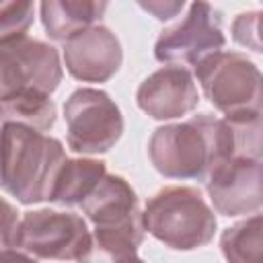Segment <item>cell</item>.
<instances>
[{
	"instance_id": "cell-1",
	"label": "cell",
	"mask_w": 263,
	"mask_h": 263,
	"mask_svg": "<svg viewBox=\"0 0 263 263\" xmlns=\"http://www.w3.org/2000/svg\"><path fill=\"white\" fill-rule=\"evenodd\" d=\"M148 156L154 168L168 179L205 181L212 166L228 158L226 121L199 113L181 123L160 125L150 136Z\"/></svg>"
},
{
	"instance_id": "cell-2",
	"label": "cell",
	"mask_w": 263,
	"mask_h": 263,
	"mask_svg": "<svg viewBox=\"0 0 263 263\" xmlns=\"http://www.w3.org/2000/svg\"><path fill=\"white\" fill-rule=\"evenodd\" d=\"M68 160L60 140L23 123L2 125V189L31 205L49 201L55 179Z\"/></svg>"
},
{
	"instance_id": "cell-3",
	"label": "cell",
	"mask_w": 263,
	"mask_h": 263,
	"mask_svg": "<svg viewBox=\"0 0 263 263\" xmlns=\"http://www.w3.org/2000/svg\"><path fill=\"white\" fill-rule=\"evenodd\" d=\"M82 212L95 226L90 259H138V249L146 234V220L136 191L121 175L107 173L82 201Z\"/></svg>"
},
{
	"instance_id": "cell-4",
	"label": "cell",
	"mask_w": 263,
	"mask_h": 263,
	"mask_svg": "<svg viewBox=\"0 0 263 263\" xmlns=\"http://www.w3.org/2000/svg\"><path fill=\"white\" fill-rule=\"evenodd\" d=\"M146 230L164 247L193 251L205 247L216 232V214L197 187L168 185L156 191L144 208Z\"/></svg>"
},
{
	"instance_id": "cell-5",
	"label": "cell",
	"mask_w": 263,
	"mask_h": 263,
	"mask_svg": "<svg viewBox=\"0 0 263 263\" xmlns=\"http://www.w3.org/2000/svg\"><path fill=\"white\" fill-rule=\"evenodd\" d=\"M10 249L33 259L90 261L92 232L80 214L33 210L21 218Z\"/></svg>"
},
{
	"instance_id": "cell-6",
	"label": "cell",
	"mask_w": 263,
	"mask_h": 263,
	"mask_svg": "<svg viewBox=\"0 0 263 263\" xmlns=\"http://www.w3.org/2000/svg\"><path fill=\"white\" fill-rule=\"evenodd\" d=\"M205 99L224 115L263 111V72L238 51H216L195 66Z\"/></svg>"
},
{
	"instance_id": "cell-7",
	"label": "cell",
	"mask_w": 263,
	"mask_h": 263,
	"mask_svg": "<svg viewBox=\"0 0 263 263\" xmlns=\"http://www.w3.org/2000/svg\"><path fill=\"white\" fill-rule=\"evenodd\" d=\"M64 119L68 146L78 154L107 152L123 134V115L101 88H76L64 103Z\"/></svg>"
},
{
	"instance_id": "cell-8",
	"label": "cell",
	"mask_w": 263,
	"mask_h": 263,
	"mask_svg": "<svg viewBox=\"0 0 263 263\" xmlns=\"http://www.w3.org/2000/svg\"><path fill=\"white\" fill-rule=\"evenodd\" d=\"M226 43L222 16L210 0H193L187 14L164 29L154 43V58L162 64L197 66Z\"/></svg>"
},
{
	"instance_id": "cell-9",
	"label": "cell",
	"mask_w": 263,
	"mask_h": 263,
	"mask_svg": "<svg viewBox=\"0 0 263 263\" xmlns=\"http://www.w3.org/2000/svg\"><path fill=\"white\" fill-rule=\"evenodd\" d=\"M62 82L60 53L53 45L27 35L0 41V95L21 88L53 92Z\"/></svg>"
},
{
	"instance_id": "cell-10",
	"label": "cell",
	"mask_w": 263,
	"mask_h": 263,
	"mask_svg": "<svg viewBox=\"0 0 263 263\" xmlns=\"http://www.w3.org/2000/svg\"><path fill=\"white\" fill-rule=\"evenodd\" d=\"M205 191L222 216L251 214L263 208V160L226 158L212 166Z\"/></svg>"
},
{
	"instance_id": "cell-11",
	"label": "cell",
	"mask_w": 263,
	"mask_h": 263,
	"mask_svg": "<svg viewBox=\"0 0 263 263\" xmlns=\"http://www.w3.org/2000/svg\"><path fill=\"white\" fill-rule=\"evenodd\" d=\"M121 62V43L105 25H92L64 41V64L76 80L107 82L115 76Z\"/></svg>"
},
{
	"instance_id": "cell-12",
	"label": "cell",
	"mask_w": 263,
	"mask_h": 263,
	"mask_svg": "<svg viewBox=\"0 0 263 263\" xmlns=\"http://www.w3.org/2000/svg\"><path fill=\"white\" fill-rule=\"evenodd\" d=\"M138 107L152 119H175L191 113L199 103L193 74L183 66H162L136 92Z\"/></svg>"
},
{
	"instance_id": "cell-13",
	"label": "cell",
	"mask_w": 263,
	"mask_h": 263,
	"mask_svg": "<svg viewBox=\"0 0 263 263\" xmlns=\"http://www.w3.org/2000/svg\"><path fill=\"white\" fill-rule=\"evenodd\" d=\"M109 0H41V23L45 33L55 41L97 25L105 14Z\"/></svg>"
},
{
	"instance_id": "cell-14",
	"label": "cell",
	"mask_w": 263,
	"mask_h": 263,
	"mask_svg": "<svg viewBox=\"0 0 263 263\" xmlns=\"http://www.w3.org/2000/svg\"><path fill=\"white\" fill-rule=\"evenodd\" d=\"M107 175L103 160L95 158H68L55 179L49 201L60 205H82L99 181Z\"/></svg>"
},
{
	"instance_id": "cell-15",
	"label": "cell",
	"mask_w": 263,
	"mask_h": 263,
	"mask_svg": "<svg viewBox=\"0 0 263 263\" xmlns=\"http://www.w3.org/2000/svg\"><path fill=\"white\" fill-rule=\"evenodd\" d=\"M2 123H23L27 127L47 132L55 123V103L49 92L35 88H21L8 95H0Z\"/></svg>"
},
{
	"instance_id": "cell-16",
	"label": "cell",
	"mask_w": 263,
	"mask_h": 263,
	"mask_svg": "<svg viewBox=\"0 0 263 263\" xmlns=\"http://www.w3.org/2000/svg\"><path fill=\"white\" fill-rule=\"evenodd\" d=\"M220 249L232 263H263V212L228 226L220 236Z\"/></svg>"
},
{
	"instance_id": "cell-17",
	"label": "cell",
	"mask_w": 263,
	"mask_h": 263,
	"mask_svg": "<svg viewBox=\"0 0 263 263\" xmlns=\"http://www.w3.org/2000/svg\"><path fill=\"white\" fill-rule=\"evenodd\" d=\"M228 132V158L263 160V111L224 115Z\"/></svg>"
},
{
	"instance_id": "cell-18",
	"label": "cell",
	"mask_w": 263,
	"mask_h": 263,
	"mask_svg": "<svg viewBox=\"0 0 263 263\" xmlns=\"http://www.w3.org/2000/svg\"><path fill=\"white\" fill-rule=\"evenodd\" d=\"M35 4L33 0H2L0 6V41L27 35L33 25Z\"/></svg>"
},
{
	"instance_id": "cell-19",
	"label": "cell",
	"mask_w": 263,
	"mask_h": 263,
	"mask_svg": "<svg viewBox=\"0 0 263 263\" xmlns=\"http://www.w3.org/2000/svg\"><path fill=\"white\" fill-rule=\"evenodd\" d=\"M230 33L238 45L263 53V8L236 14Z\"/></svg>"
},
{
	"instance_id": "cell-20",
	"label": "cell",
	"mask_w": 263,
	"mask_h": 263,
	"mask_svg": "<svg viewBox=\"0 0 263 263\" xmlns=\"http://www.w3.org/2000/svg\"><path fill=\"white\" fill-rule=\"evenodd\" d=\"M156 21H168L181 12L185 0H136Z\"/></svg>"
},
{
	"instance_id": "cell-21",
	"label": "cell",
	"mask_w": 263,
	"mask_h": 263,
	"mask_svg": "<svg viewBox=\"0 0 263 263\" xmlns=\"http://www.w3.org/2000/svg\"><path fill=\"white\" fill-rule=\"evenodd\" d=\"M18 218H16V212L14 208L4 199V222H2V247L4 251H8L14 242V236H16V228H18Z\"/></svg>"
}]
</instances>
